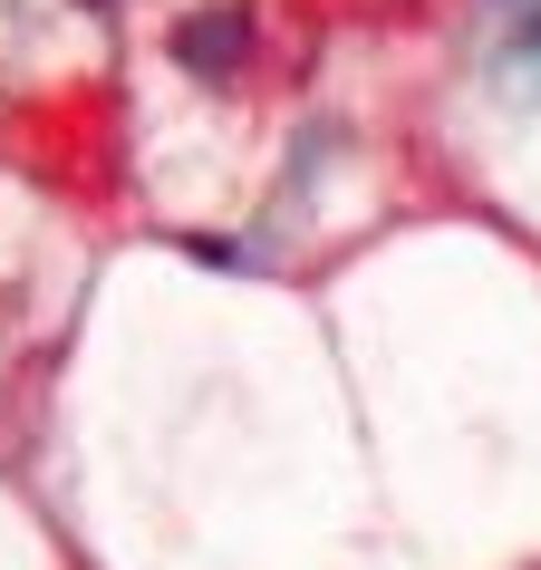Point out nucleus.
Listing matches in <instances>:
<instances>
[{"mask_svg": "<svg viewBox=\"0 0 541 570\" xmlns=\"http://www.w3.org/2000/svg\"><path fill=\"white\" fill-rule=\"evenodd\" d=\"M242 49H252V10H242V0H204V10L175 20V59L194 68V78H223Z\"/></svg>", "mask_w": 541, "mask_h": 570, "instance_id": "1", "label": "nucleus"}, {"mask_svg": "<svg viewBox=\"0 0 541 570\" xmlns=\"http://www.w3.org/2000/svg\"><path fill=\"white\" fill-rule=\"evenodd\" d=\"M88 10H97V0H88Z\"/></svg>", "mask_w": 541, "mask_h": 570, "instance_id": "2", "label": "nucleus"}]
</instances>
